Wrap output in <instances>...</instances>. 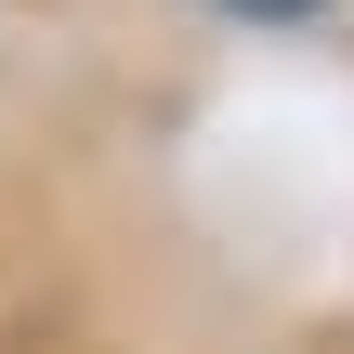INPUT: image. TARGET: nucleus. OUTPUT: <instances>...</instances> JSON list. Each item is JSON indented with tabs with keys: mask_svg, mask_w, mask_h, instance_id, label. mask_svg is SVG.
<instances>
[{
	"mask_svg": "<svg viewBox=\"0 0 354 354\" xmlns=\"http://www.w3.org/2000/svg\"><path fill=\"white\" fill-rule=\"evenodd\" d=\"M236 13H302V0H236Z\"/></svg>",
	"mask_w": 354,
	"mask_h": 354,
	"instance_id": "1",
	"label": "nucleus"
}]
</instances>
